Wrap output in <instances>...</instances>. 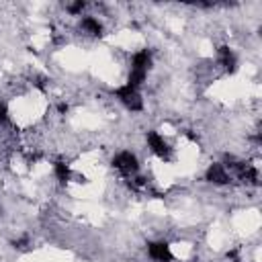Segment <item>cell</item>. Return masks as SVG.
<instances>
[{"mask_svg":"<svg viewBox=\"0 0 262 262\" xmlns=\"http://www.w3.org/2000/svg\"><path fill=\"white\" fill-rule=\"evenodd\" d=\"M8 121V113H6V106L0 102V123H6Z\"/></svg>","mask_w":262,"mask_h":262,"instance_id":"11","label":"cell"},{"mask_svg":"<svg viewBox=\"0 0 262 262\" xmlns=\"http://www.w3.org/2000/svg\"><path fill=\"white\" fill-rule=\"evenodd\" d=\"M53 174H55V178L61 182V184H66L70 178H72V172H70V166L66 164V162H61V160H57L55 164H53Z\"/></svg>","mask_w":262,"mask_h":262,"instance_id":"9","label":"cell"},{"mask_svg":"<svg viewBox=\"0 0 262 262\" xmlns=\"http://www.w3.org/2000/svg\"><path fill=\"white\" fill-rule=\"evenodd\" d=\"M147 254L156 262H170L172 260V252H170V246L166 242H149L147 244Z\"/></svg>","mask_w":262,"mask_h":262,"instance_id":"4","label":"cell"},{"mask_svg":"<svg viewBox=\"0 0 262 262\" xmlns=\"http://www.w3.org/2000/svg\"><path fill=\"white\" fill-rule=\"evenodd\" d=\"M115 94H117V98H119L129 111H141V108H143V98H141V94H139L137 88L125 84V86L117 88Z\"/></svg>","mask_w":262,"mask_h":262,"instance_id":"1","label":"cell"},{"mask_svg":"<svg viewBox=\"0 0 262 262\" xmlns=\"http://www.w3.org/2000/svg\"><path fill=\"white\" fill-rule=\"evenodd\" d=\"M80 29L84 33H88V35H94V37H100L102 35V25H100V20L96 16H84L80 20Z\"/></svg>","mask_w":262,"mask_h":262,"instance_id":"7","label":"cell"},{"mask_svg":"<svg viewBox=\"0 0 262 262\" xmlns=\"http://www.w3.org/2000/svg\"><path fill=\"white\" fill-rule=\"evenodd\" d=\"M145 139H147L149 149H151L160 160H168V158H170V145L164 141V137H162L158 131H147Z\"/></svg>","mask_w":262,"mask_h":262,"instance_id":"3","label":"cell"},{"mask_svg":"<svg viewBox=\"0 0 262 262\" xmlns=\"http://www.w3.org/2000/svg\"><path fill=\"white\" fill-rule=\"evenodd\" d=\"M84 6H86V2L78 0L76 4H70V6H68V10H70L72 14H78V12H82V10H84Z\"/></svg>","mask_w":262,"mask_h":262,"instance_id":"10","label":"cell"},{"mask_svg":"<svg viewBox=\"0 0 262 262\" xmlns=\"http://www.w3.org/2000/svg\"><path fill=\"white\" fill-rule=\"evenodd\" d=\"M233 262H242V260H233Z\"/></svg>","mask_w":262,"mask_h":262,"instance_id":"12","label":"cell"},{"mask_svg":"<svg viewBox=\"0 0 262 262\" xmlns=\"http://www.w3.org/2000/svg\"><path fill=\"white\" fill-rule=\"evenodd\" d=\"M217 53H219V63H221L227 72H233V70H235V55H233V51L223 45V47L217 49Z\"/></svg>","mask_w":262,"mask_h":262,"instance_id":"8","label":"cell"},{"mask_svg":"<svg viewBox=\"0 0 262 262\" xmlns=\"http://www.w3.org/2000/svg\"><path fill=\"white\" fill-rule=\"evenodd\" d=\"M205 180H209V182H213V184H227V182H229V174H227V170H225L223 164L215 162V164H211V166L207 168Z\"/></svg>","mask_w":262,"mask_h":262,"instance_id":"6","label":"cell"},{"mask_svg":"<svg viewBox=\"0 0 262 262\" xmlns=\"http://www.w3.org/2000/svg\"><path fill=\"white\" fill-rule=\"evenodd\" d=\"M113 166H115L121 174H125V176L135 174V172L139 170V162H137L135 154H131V151H121V154H117L115 160H113Z\"/></svg>","mask_w":262,"mask_h":262,"instance_id":"2","label":"cell"},{"mask_svg":"<svg viewBox=\"0 0 262 262\" xmlns=\"http://www.w3.org/2000/svg\"><path fill=\"white\" fill-rule=\"evenodd\" d=\"M149 63H151V55H149V51H147V49H141V51L133 53V57H131V72L147 76Z\"/></svg>","mask_w":262,"mask_h":262,"instance_id":"5","label":"cell"}]
</instances>
